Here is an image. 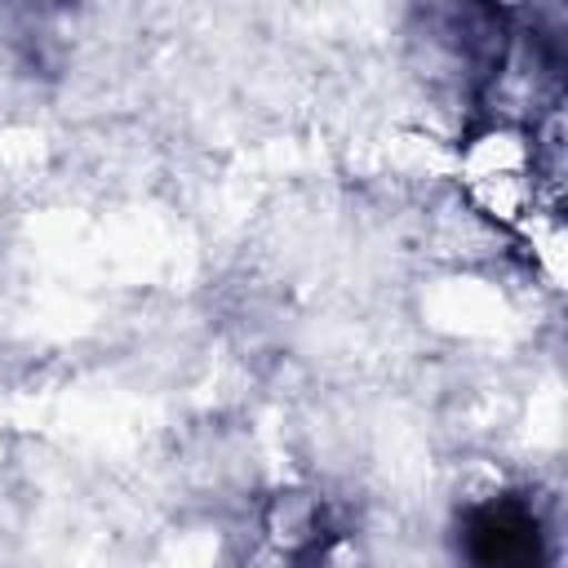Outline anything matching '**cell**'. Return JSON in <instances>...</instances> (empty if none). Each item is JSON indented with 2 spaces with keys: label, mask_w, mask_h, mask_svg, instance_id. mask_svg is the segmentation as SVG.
<instances>
[{
  "label": "cell",
  "mask_w": 568,
  "mask_h": 568,
  "mask_svg": "<svg viewBox=\"0 0 568 568\" xmlns=\"http://www.w3.org/2000/svg\"><path fill=\"white\" fill-rule=\"evenodd\" d=\"M479 532H488L479 541V564L484 568H541L537 528L524 510H488L479 519Z\"/></svg>",
  "instance_id": "obj_1"
},
{
  "label": "cell",
  "mask_w": 568,
  "mask_h": 568,
  "mask_svg": "<svg viewBox=\"0 0 568 568\" xmlns=\"http://www.w3.org/2000/svg\"><path fill=\"white\" fill-rule=\"evenodd\" d=\"M266 528L271 537L284 546V550H297L306 546L315 532H320V510H315V497L306 493H280L266 510Z\"/></svg>",
  "instance_id": "obj_2"
}]
</instances>
